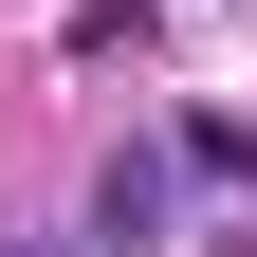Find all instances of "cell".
I'll return each instance as SVG.
<instances>
[{
  "instance_id": "6da1fadb",
  "label": "cell",
  "mask_w": 257,
  "mask_h": 257,
  "mask_svg": "<svg viewBox=\"0 0 257 257\" xmlns=\"http://www.w3.org/2000/svg\"><path fill=\"white\" fill-rule=\"evenodd\" d=\"M166 202H184V147H110V184H92V257H166Z\"/></svg>"
}]
</instances>
